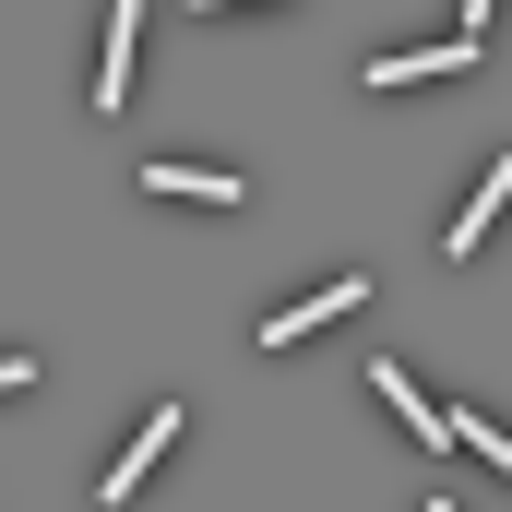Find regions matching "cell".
<instances>
[{"label": "cell", "instance_id": "cell-5", "mask_svg": "<svg viewBox=\"0 0 512 512\" xmlns=\"http://www.w3.org/2000/svg\"><path fill=\"white\" fill-rule=\"evenodd\" d=\"M358 382H382V405H393V417H405V429H417V441H429V453H441V441H453V417H441V405H429V393L405 382V370H393V358H370V370H358Z\"/></svg>", "mask_w": 512, "mask_h": 512}, {"label": "cell", "instance_id": "cell-3", "mask_svg": "<svg viewBox=\"0 0 512 512\" xmlns=\"http://www.w3.org/2000/svg\"><path fill=\"white\" fill-rule=\"evenodd\" d=\"M167 441H179V405H155V417H143V429H131V441H120V465L96 477V501H131V489L155 477V453H167Z\"/></svg>", "mask_w": 512, "mask_h": 512}, {"label": "cell", "instance_id": "cell-4", "mask_svg": "<svg viewBox=\"0 0 512 512\" xmlns=\"http://www.w3.org/2000/svg\"><path fill=\"white\" fill-rule=\"evenodd\" d=\"M501 203H512V155L489 167V179H477V191H465V215H453V239H441V251H453V262H477V239L501 227Z\"/></svg>", "mask_w": 512, "mask_h": 512}, {"label": "cell", "instance_id": "cell-7", "mask_svg": "<svg viewBox=\"0 0 512 512\" xmlns=\"http://www.w3.org/2000/svg\"><path fill=\"white\" fill-rule=\"evenodd\" d=\"M143 191H179V203H251L227 167H179V155H155V167H143Z\"/></svg>", "mask_w": 512, "mask_h": 512}, {"label": "cell", "instance_id": "cell-8", "mask_svg": "<svg viewBox=\"0 0 512 512\" xmlns=\"http://www.w3.org/2000/svg\"><path fill=\"white\" fill-rule=\"evenodd\" d=\"M453 441H465V453H489V465H501V477H512V429H489L477 405H453Z\"/></svg>", "mask_w": 512, "mask_h": 512}, {"label": "cell", "instance_id": "cell-2", "mask_svg": "<svg viewBox=\"0 0 512 512\" xmlns=\"http://www.w3.org/2000/svg\"><path fill=\"white\" fill-rule=\"evenodd\" d=\"M358 298H370V274H334V286H310V298H298V310H274V322H262V346H274V358H286V346H298V334H322V322H334V310H358Z\"/></svg>", "mask_w": 512, "mask_h": 512}, {"label": "cell", "instance_id": "cell-9", "mask_svg": "<svg viewBox=\"0 0 512 512\" xmlns=\"http://www.w3.org/2000/svg\"><path fill=\"white\" fill-rule=\"evenodd\" d=\"M24 382H36V370H24V358H0V393H24Z\"/></svg>", "mask_w": 512, "mask_h": 512}, {"label": "cell", "instance_id": "cell-1", "mask_svg": "<svg viewBox=\"0 0 512 512\" xmlns=\"http://www.w3.org/2000/svg\"><path fill=\"white\" fill-rule=\"evenodd\" d=\"M477 48H489V0H465V24H453L441 48H382V60H370V96H405V84H441V72H465Z\"/></svg>", "mask_w": 512, "mask_h": 512}, {"label": "cell", "instance_id": "cell-10", "mask_svg": "<svg viewBox=\"0 0 512 512\" xmlns=\"http://www.w3.org/2000/svg\"><path fill=\"white\" fill-rule=\"evenodd\" d=\"M429 512H453V501H429Z\"/></svg>", "mask_w": 512, "mask_h": 512}, {"label": "cell", "instance_id": "cell-6", "mask_svg": "<svg viewBox=\"0 0 512 512\" xmlns=\"http://www.w3.org/2000/svg\"><path fill=\"white\" fill-rule=\"evenodd\" d=\"M131 48H143V12L120 0V12H108V48H96V108H120V96H131Z\"/></svg>", "mask_w": 512, "mask_h": 512}]
</instances>
